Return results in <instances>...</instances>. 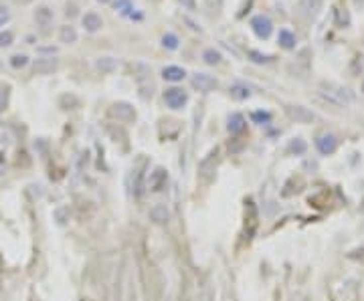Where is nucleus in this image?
I'll return each instance as SVG.
<instances>
[{"instance_id": "f257e3e1", "label": "nucleus", "mask_w": 364, "mask_h": 301, "mask_svg": "<svg viewBox=\"0 0 364 301\" xmlns=\"http://www.w3.org/2000/svg\"><path fill=\"white\" fill-rule=\"evenodd\" d=\"M320 95L326 101H330L334 105H340V107H344V105H348V103H352L356 99L352 89H348L344 85H338V83H322L320 85Z\"/></svg>"}, {"instance_id": "f03ea898", "label": "nucleus", "mask_w": 364, "mask_h": 301, "mask_svg": "<svg viewBox=\"0 0 364 301\" xmlns=\"http://www.w3.org/2000/svg\"><path fill=\"white\" fill-rule=\"evenodd\" d=\"M316 147H318V152L322 154V156H330V154H334L336 149H338V137L334 135V133H320L318 137H316Z\"/></svg>"}, {"instance_id": "7ed1b4c3", "label": "nucleus", "mask_w": 364, "mask_h": 301, "mask_svg": "<svg viewBox=\"0 0 364 301\" xmlns=\"http://www.w3.org/2000/svg\"><path fill=\"white\" fill-rule=\"evenodd\" d=\"M285 113H287V117H289L291 121H295V123H312V121L316 119L314 111H310V109L304 107V105H287V107H285Z\"/></svg>"}, {"instance_id": "20e7f679", "label": "nucleus", "mask_w": 364, "mask_h": 301, "mask_svg": "<svg viewBox=\"0 0 364 301\" xmlns=\"http://www.w3.org/2000/svg\"><path fill=\"white\" fill-rule=\"evenodd\" d=\"M164 101H166V105L172 107V109H182V107L187 105V101H189V95L182 91V89H178V87H172V89H166V91H164Z\"/></svg>"}, {"instance_id": "39448f33", "label": "nucleus", "mask_w": 364, "mask_h": 301, "mask_svg": "<svg viewBox=\"0 0 364 301\" xmlns=\"http://www.w3.org/2000/svg\"><path fill=\"white\" fill-rule=\"evenodd\" d=\"M111 115L117 119V121H124V123H130L136 119V109L126 103V101H117L111 105Z\"/></svg>"}, {"instance_id": "423d86ee", "label": "nucleus", "mask_w": 364, "mask_h": 301, "mask_svg": "<svg viewBox=\"0 0 364 301\" xmlns=\"http://www.w3.org/2000/svg\"><path fill=\"white\" fill-rule=\"evenodd\" d=\"M251 29H253V33H255L259 39H269L271 31H273V25H271V21H269L267 17L257 15V17L251 19Z\"/></svg>"}, {"instance_id": "0eeeda50", "label": "nucleus", "mask_w": 364, "mask_h": 301, "mask_svg": "<svg viewBox=\"0 0 364 301\" xmlns=\"http://www.w3.org/2000/svg\"><path fill=\"white\" fill-rule=\"evenodd\" d=\"M193 87H197L199 91H213L219 87V81L209 73H195L193 75Z\"/></svg>"}, {"instance_id": "6e6552de", "label": "nucleus", "mask_w": 364, "mask_h": 301, "mask_svg": "<svg viewBox=\"0 0 364 301\" xmlns=\"http://www.w3.org/2000/svg\"><path fill=\"white\" fill-rule=\"evenodd\" d=\"M57 67H59V61H57L55 57H39V59H35V63H33V69H35V73H39V75H49V73L57 71Z\"/></svg>"}, {"instance_id": "1a4fd4ad", "label": "nucleus", "mask_w": 364, "mask_h": 301, "mask_svg": "<svg viewBox=\"0 0 364 301\" xmlns=\"http://www.w3.org/2000/svg\"><path fill=\"white\" fill-rule=\"evenodd\" d=\"M148 216H150V220H152L154 224H166V222L170 220V210H168L166 204H154V206L150 208Z\"/></svg>"}, {"instance_id": "9d476101", "label": "nucleus", "mask_w": 364, "mask_h": 301, "mask_svg": "<svg viewBox=\"0 0 364 301\" xmlns=\"http://www.w3.org/2000/svg\"><path fill=\"white\" fill-rule=\"evenodd\" d=\"M166 182H168V174H166L164 168H156V170L150 174V178H148V186H150L154 192H160V190L166 186Z\"/></svg>"}, {"instance_id": "9b49d317", "label": "nucleus", "mask_w": 364, "mask_h": 301, "mask_svg": "<svg viewBox=\"0 0 364 301\" xmlns=\"http://www.w3.org/2000/svg\"><path fill=\"white\" fill-rule=\"evenodd\" d=\"M217 149H213V152L201 162V172H199V176L203 178V180H211L213 178V172H215V162H217Z\"/></svg>"}, {"instance_id": "f8f14e48", "label": "nucleus", "mask_w": 364, "mask_h": 301, "mask_svg": "<svg viewBox=\"0 0 364 301\" xmlns=\"http://www.w3.org/2000/svg\"><path fill=\"white\" fill-rule=\"evenodd\" d=\"M81 23H83V27H85L87 33H97V31L103 27V21H101V17H99L97 13H85L83 19H81Z\"/></svg>"}, {"instance_id": "ddd939ff", "label": "nucleus", "mask_w": 364, "mask_h": 301, "mask_svg": "<svg viewBox=\"0 0 364 301\" xmlns=\"http://www.w3.org/2000/svg\"><path fill=\"white\" fill-rule=\"evenodd\" d=\"M162 77L166 79V81H172V83H176V81H182L187 77V71L182 69V67H178V65H168V67H164V71H162Z\"/></svg>"}, {"instance_id": "4468645a", "label": "nucleus", "mask_w": 364, "mask_h": 301, "mask_svg": "<svg viewBox=\"0 0 364 301\" xmlns=\"http://www.w3.org/2000/svg\"><path fill=\"white\" fill-rule=\"evenodd\" d=\"M35 21L39 27H49L53 23V11L49 7H39L35 11Z\"/></svg>"}, {"instance_id": "2eb2a0df", "label": "nucleus", "mask_w": 364, "mask_h": 301, "mask_svg": "<svg viewBox=\"0 0 364 301\" xmlns=\"http://www.w3.org/2000/svg\"><path fill=\"white\" fill-rule=\"evenodd\" d=\"M229 131L231 133H241L245 127H247V121H245V117L241 115V113H231L229 115Z\"/></svg>"}, {"instance_id": "dca6fc26", "label": "nucleus", "mask_w": 364, "mask_h": 301, "mask_svg": "<svg viewBox=\"0 0 364 301\" xmlns=\"http://www.w3.org/2000/svg\"><path fill=\"white\" fill-rule=\"evenodd\" d=\"M320 7H322V3H320V0H299L297 11H299L301 15H308V17H312V15H316V13L320 11Z\"/></svg>"}, {"instance_id": "f3484780", "label": "nucleus", "mask_w": 364, "mask_h": 301, "mask_svg": "<svg viewBox=\"0 0 364 301\" xmlns=\"http://www.w3.org/2000/svg\"><path fill=\"white\" fill-rule=\"evenodd\" d=\"M59 41L65 43V45H73L77 43V31L71 27V25H65L59 29Z\"/></svg>"}, {"instance_id": "a211bd4d", "label": "nucleus", "mask_w": 364, "mask_h": 301, "mask_svg": "<svg viewBox=\"0 0 364 301\" xmlns=\"http://www.w3.org/2000/svg\"><path fill=\"white\" fill-rule=\"evenodd\" d=\"M95 67L101 73H111L117 69V61L113 57H99V59H95Z\"/></svg>"}, {"instance_id": "6ab92c4d", "label": "nucleus", "mask_w": 364, "mask_h": 301, "mask_svg": "<svg viewBox=\"0 0 364 301\" xmlns=\"http://www.w3.org/2000/svg\"><path fill=\"white\" fill-rule=\"evenodd\" d=\"M295 43H297V39H295V35L291 33V31H287V29H281L279 31V45L283 47V49H295Z\"/></svg>"}, {"instance_id": "aec40b11", "label": "nucleus", "mask_w": 364, "mask_h": 301, "mask_svg": "<svg viewBox=\"0 0 364 301\" xmlns=\"http://www.w3.org/2000/svg\"><path fill=\"white\" fill-rule=\"evenodd\" d=\"M221 53L219 51H215V49H207L205 53H203V61L207 63V65H219L221 63Z\"/></svg>"}, {"instance_id": "412c9836", "label": "nucleus", "mask_w": 364, "mask_h": 301, "mask_svg": "<svg viewBox=\"0 0 364 301\" xmlns=\"http://www.w3.org/2000/svg\"><path fill=\"white\" fill-rule=\"evenodd\" d=\"M231 95L235 97V99H247L249 95H251V91H249V87H245V85H241V83H237V85H231Z\"/></svg>"}, {"instance_id": "4be33fe9", "label": "nucleus", "mask_w": 364, "mask_h": 301, "mask_svg": "<svg viewBox=\"0 0 364 301\" xmlns=\"http://www.w3.org/2000/svg\"><path fill=\"white\" fill-rule=\"evenodd\" d=\"M9 97H11V87L0 83V111H5L9 105Z\"/></svg>"}, {"instance_id": "5701e85b", "label": "nucleus", "mask_w": 364, "mask_h": 301, "mask_svg": "<svg viewBox=\"0 0 364 301\" xmlns=\"http://www.w3.org/2000/svg\"><path fill=\"white\" fill-rule=\"evenodd\" d=\"M162 45H164L168 51H176V49H178V37L172 35V33H168V35L162 37Z\"/></svg>"}, {"instance_id": "b1692460", "label": "nucleus", "mask_w": 364, "mask_h": 301, "mask_svg": "<svg viewBox=\"0 0 364 301\" xmlns=\"http://www.w3.org/2000/svg\"><path fill=\"white\" fill-rule=\"evenodd\" d=\"M247 57H249L253 63H259V65H261V63H269V61H271V57H269V55H263V53H259V51H249V53H247Z\"/></svg>"}, {"instance_id": "393cba45", "label": "nucleus", "mask_w": 364, "mask_h": 301, "mask_svg": "<svg viewBox=\"0 0 364 301\" xmlns=\"http://www.w3.org/2000/svg\"><path fill=\"white\" fill-rule=\"evenodd\" d=\"M11 65H13L15 69H23V67L29 65V57H27V55H13V57H11Z\"/></svg>"}, {"instance_id": "a878e982", "label": "nucleus", "mask_w": 364, "mask_h": 301, "mask_svg": "<svg viewBox=\"0 0 364 301\" xmlns=\"http://www.w3.org/2000/svg\"><path fill=\"white\" fill-rule=\"evenodd\" d=\"M251 119L255 123H269L271 121V113L269 111H253L251 113Z\"/></svg>"}, {"instance_id": "bb28decb", "label": "nucleus", "mask_w": 364, "mask_h": 301, "mask_svg": "<svg viewBox=\"0 0 364 301\" xmlns=\"http://www.w3.org/2000/svg\"><path fill=\"white\" fill-rule=\"evenodd\" d=\"M289 149H291V152H295V154H304V152H306V141H304L301 137H295V139L289 143Z\"/></svg>"}, {"instance_id": "cd10ccee", "label": "nucleus", "mask_w": 364, "mask_h": 301, "mask_svg": "<svg viewBox=\"0 0 364 301\" xmlns=\"http://www.w3.org/2000/svg\"><path fill=\"white\" fill-rule=\"evenodd\" d=\"M15 41V35L11 31H5V33H0V49H5V47H11Z\"/></svg>"}, {"instance_id": "c85d7f7f", "label": "nucleus", "mask_w": 364, "mask_h": 301, "mask_svg": "<svg viewBox=\"0 0 364 301\" xmlns=\"http://www.w3.org/2000/svg\"><path fill=\"white\" fill-rule=\"evenodd\" d=\"M115 11H119V13H128V11H132V5H130V0H117L115 3Z\"/></svg>"}, {"instance_id": "c756f323", "label": "nucleus", "mask_w": 364, "mask_h": 301, "mask_svg": "<svg viewBox=\"0 0 364 301\" xmlns=\"http://www.w3.org/2000/svg\"><path fill=\"white\" fill-rule=\"evenodd\" d=\"M65 15H67V17H75V15H77V11H75V5H67V11H65Z\"/></svg>"}, {"instance_id": "7c9ffc66", "label": "nucleus", "mask_w": 364, "mask_h": 301, "mask_svg": "<svg viewBox=\"0 0 364 301\" xmlns=\"http://www.w3.org/2000/svg\"><path fill=\"white\" fill-rule=\"evenodd\" d=\"M97 3H101V5H105V3H109V0H97Z\"/></svg>"}]
</instances>
